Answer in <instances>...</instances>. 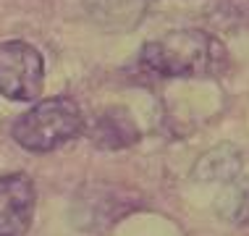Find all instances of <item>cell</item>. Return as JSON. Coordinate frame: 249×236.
Segmentation results:
<instances>
[{
	"label": "cell",
	"instance_id": "277c9868",
	"mask_svg": "<svg viewBox=\"0 0 249 236\" xmlns=\"http://www.w3.org/2000/svg\"><path fill=\"white\" fill-rule=\"evenodd\" d=\"M37 192L26 173L0 176V236H24L35 218Z\"/></svg>",
	"mask_w": 249,
	"mask_h": 236
},
{
	"label": "cell",
	"instance_id": "ba28073f",
	"mask_svg": "<svg viewBox=\"0 0 249 236\" xmlns=\"http://www.w3.org/2000/svg\"><path fill=\"white\" fill-rule=\"evenodd\" d=\"M226 215L239 226H249V181L241 184L236 192L228 194V205H226Z\"/></svg>",
	"mask_w": 249,
	"mask_h": 236
},
{
	"label": "cell",
	"instance_id": "5b68a950",
	"mask_svg": "<svg viewBox=\"0 0 249 236\" xmlns=\"http://www.w3.org/2000/svg\"><path fill=\"white\" fill-rule=\"evenodd\" d=\"M87 139L105 152L126 150V147L139 142V129L137 121L126 108H105L100 110L89 124H84Z\"/></svg>",
	"mask_w": 249,
	"mask_h": 236
},
{
	"label": "cell",
	"instance_id": "8992f818",
	"mask_svg": "<svg viewBox=\"0 0 249 236\" xmlns=\"http://www.w3.org/2000/svg\"><path fill=\"white\" fill-rule=\"evenodd\" d=\"M241 171V155L233 145H218L199 158L194 176L202 181H231Z\"/></svg>",
	"mask_w": 249,
	"mask_h": 236
},
{
	"label": "cell",
	"instance_id": "3957f363",
	"mask_svg": "<svg viewBox=\"0 0 249 236\" xmlns=\"http://www.w3.org/2000/svg\"><path fill=\"white\" fill-rule=\"evenodd\" d=\"M45 84V60L24 39L0 42V94L13 103H32Z\"/></svg>",
	"mask_w": 249,
	"mask_h": 236
},
{
	"label": "cell",
	"instance_id": "6da1fadb",
	"mask_svg": "<svg viewBox=\"0 0 249 236\" xmlns=\"http://www.w3.org/2000/svg\"><path fill=\"white\" fill-rule=\"evenodd\" d=\"M139 60L165 79H210L228 69V50L205 29H176L147 42Z\"/></svg>",
	"mask_w": 249,
	"mask_h": 236
},
{
	"label": "cell",
	"instance_id": "52a82bcc",
	"mask_svg": "<svg viewBox=\"0 0 249 236\" xmlns=\"http://www.w3.org/2000/svg\"><path fill=\"white\" fill-rule=\"evenodd\" d=\"M205 18L220 32H239L249 26V0H210Z\"/></svg>",
	"mask_w": 249,
	"mask_h": 236
},
{
	"label": "cell",
	"instance_id": "7a4b0ae2",
	"mask_svg": "<svg viewBox=\"0 0 249 236\" xmlns=\"http://www.w3.org/2000/svg\"><path fill=\"white\" fill-rule=\"evenodd\" d=\"M84 116L82 108L73 103L71 97H50L29 108L13 121L11 137L18 147L29 152H53L60 145L76 139L79 134H84Z\"/></svg>",
	"mask_w": 249,
	"mask_h": 236
}]
</instances>
